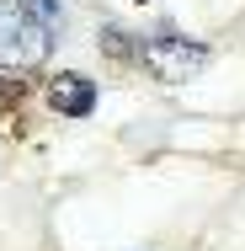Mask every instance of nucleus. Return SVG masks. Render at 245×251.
Instances as JSON below:
<instances>
[{
    "label": "nucleus",
    "mask_w": 245,
    "mask_h": 251,
    "mask_svg": "<svg viewBox=\"0 0 245 251\" xmlns=\"http://www.w3.org/2000/svg\"><path fill=\"white\" fill-rule=\"evenodd\" d=\"M22 97H27V80H22L16 70H0V112L22 107Z\"/></svg>",
    "instance_id": "4"
},
{
    "label": "nucleus",
    "mask_w": 245,
    "mask_h": 251,
    "mask_svg": "<svg viewBox=\"0 0 245 251\" xmlns=\"http://www.w3.org/2000/svg\"><path fill=\"white\" fill-rule=\"evenodd\" d=\"M48 107H53V112H64V118H86V112L96 107V80L80 75V70L53 75V80H48Z\"/></svg>",
    "instance_id": "3"
},
{
    "label": "nucleus",
    "mask_w": 245,
    "mask_h": 251,
    "mask_svg": "<svg viewBox=\"0 0 245 251\" xmlns=\"http://www.w3.org/2000/svg\"><path fill=\"white\" fill-rule=\"evenodd\" d=\"M128 38H134V32H123V27H107V32H101V49L112 53V59H139V49H134Z\"/></svg>",
    "instance_id": "5"
},
{
    "label": "nucleus",
    "mask_w": 245,
    "mask_h": 251,
    "mask_svg": "<svg viewBox=\"0 0 245 251\" xmlns=\"http://www.w3.org/2000/svg\"><path fill=\"white\" fill-rule=\"evenodd\" d=\"M139 64H144L155 80L181 86V80H192L197 70L208 64V49L192 43V38H181V32H171V27H160V32H149L144 43H139Z\"/></svg>",
    "instance_id": "2"
},
{
    "label": "nucleus",
    "mask_w": 245,
    "mask_h": 251,
    "mask_svg": "<svg viewBox=\"0 0 245 251\" xmlns=\"http://www.w3.org/2000/svg\"><path fill=\"white\" fill-rule=\"evenodd\" d=\"M53 49V22L32 0H0V64L5 70H38Z\"/></svg>",
    "instance_id": "1"
},
{
    "label": "nucleus",
    "mask_w": 245,
    "mask_h": 251,
    "mask_svg": "<svg viewBox=\"0 0 245 251\" xmlns=\"http://www.w3.org/2000/svg\"><path fill=\"white\" fill-rule=\"evenodd\" d=\"M139 5H144V0H139Z\"/></svg>",
    "instance_id": "6"
}]
</instances>
